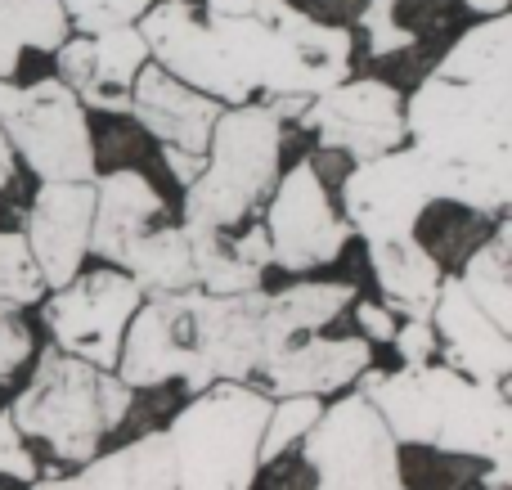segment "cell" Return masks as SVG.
<instances>
[{
  "label": "cell",
  "instance_id": "6da1fadb",
  "mask_svg": "<svg viewBox=\"0 0 512 490\" xmlns=\"http://www.w3.org/2000/svg\"><path fill=\"white\" fill-rule=\"evenodd\" d=\"M135 27L158 68L216 104L319 95L351 77V32L319 23L288 0H256L252 14H207L194 0H153Z\"/></svg>",
  "mask_w": 512,
  "mask_h": 490
},
{
  "label": "cell",
  "instance_id": "7a4b0ae2",
  "mask_svg": "<svg viewBox=\"0 0 512 490\" xmlns=\"http://www.w3.org/2000/svg\"><path fill=\"white\" fill-rule=\"evenodd\" d=\"M409 149L436 198L504 212L512 198V23L495 14L468 27L423 77L405 108Z\"/></svg>",
  "mask_w": 512,
  "mask_h": 490
},
{
  "label": "cell",
  "instance_id": "3957f363",
  "mask_svg": "<svg viewBox=\"0 0 512 490\" xmlns=\"http://www.w3.org/2000/svg\"><path fill=\"white\" fill-rule=\"evenodd\" d=\"M265 297L256 293H153L135 315L122 347V383L158 387L185 378L194 392L212 383H239L270 360L261 329Z\"/></svg>",
  "mask_w": 512,
  "mask_h": 490
},
{
  "label": "cell",
  "instance_id": "277c9868",
  "mask_svg": "<svg viewBox=\"0 0 512 490\" xmlns=\"http://www.w3.org/2000/svg\"><path fill=\"white\" fill-rule=\"evenodd\" d=\"M364 401L382 414L391 437L450 455H486L495 486L508 482L512 410L499 383H463L454 369L409 365L400 374H369Z\"/></svg>",
  "mask_w": 512,
  "mask_h": 490
},
{
  "label": "cell",
  "instance_id": "5b68a950",
  "mask_svg": "<svg viewBox=\"0 0 512 490\" xmlns=\"http://www.w3.org/2000/svg\"><path fill=\"white\" fill-rule=\"evenodd\" d=\"M283 117L270 104H225L212 122L207 140V167L198 171L185 203V234L212 239L239 225L279 180Z\"/></svg>",
  "mask_w": 512,
  "mask_h": 490
},
{
  "label": "cell",
  "instance_id": "8992f818",
  "mask_svg": "<svg viewBox=\"0 0 512 490\" xmlns=\"http://www.w3.org/2000/svg\"><path fill=\"white\" fill-rule=\"evenodd\" d=\"M131 410V387L68 351H45L36 378L14 405V428L45 441L59 459H90L104 432Z\"/></svg>",
  "mask_w": 512,
  "mask_h": 490
},
{
  "label": "cell",
  "instance_id": "52a82bcc",
  "mask_svg": "<svg viewBox=\"0 0 512 490\" xmlns=\"http://www.w3.org/2000/svg\"><path fill=\"white\" fill-rule=\"evenodd\" d=\"M270 401L239 383L198 396L167 432L176 490H248Z\"/></svg>",
  "mask_w": 512,
  "mask_h": 490
},
{
  "label": "cell",
  "instance_id": "ba28073f",
  "mask_svg": "<svg viewBox=\"0 0 512 490\" xmlns=\"http://www.w3.org/2000/svg\"><path fill=\"white\" fill-rule=\"evenodd\" d=\"M0 131H5L9 149H18V158L41 180L95 176V144H90L86 104L59 77L9 90L5 104H0Z\"/></svg>",
  "mask_w": 512,
  "mask_h": 490
},
{
  "label": "cell",
  "instance_id": "9c48e42d",
  "mask_svg": "<svg viewBox=\"0 0 512 490\" xmlns=\"http://www.w3.org/2000/svg\"><path fill=\"white\" fill-rule=\"evenodd\" d=\"M306 459L319 473V490H400L396 437L364 396L310 423Z\"/></svg>",
  "mask_w": 512,
  "mask_h": 490
},
{
  "label": "cell",
  "instance_id": "30bf717a",
  "mask_svg": "<svg viewBox=\"0 0 512 490\" xmlns=\"http://www.w3.org/2000/svg\"><path fill=\"white\" fill-rule=\"evenodd\" d=\"M301 122L319 135L328 153H346V158L364 162L378 153L396 149L405 140V108L391 81L378 77H342L337 86L310 95Z\"/></svg>",
  "mask_w": 512,
  "mask_h": 490
},
{
  "label": "cell",
  "instance_id": "8fae6325",
  "mask_svg": "<svg viewBox=\"0 0 512 490\" xmlns=\"http://www.w3.org/2000/svg\"><path fill=\"white\" fill-rule=\"evenodd\" d=\"M432 198V176H427L423 158L400 144L378 158H364L342 185L346 216L369 243L409 239Z\"/></svg>",
  "mask_w": 512,
  "mask_h": 490
},
{
  "label": "cell",
  "instance_id": "7c38bea8",
  "mask_svg": "<svg viewBox=\"0 0 512 490\" xmlns=\"http://www.w3.org/2000/svg\"><path fill=\"white\" fill-rule=\"evenodd\" d=\"M135 306H140V284L117 270H99L81 284H63V293L45 306V320L68 356L108 369L117 365L122 329L131 324Z\"/></svg>",
  "mask_w": 512,
  "mask_h": 490
},
{
  "label": "cell",
  "instance_id": "4fadbf2b",
  "mask_svg": "<svg viewBox=\"0 0 512 490\" xmlns=\"http://www.w3.org/2000/svg\"><path fill=\"white\" fill-rule=\"evenodd\" d=\"M351 225L337 221L328 189L319 180L315 162H297L283 180H274V203H270V261L283 270H315L342 252Z\"/></svg>",
  "mask_w": 512,
  "mask_h": 490
},
{
  "label": "cell",
  "instance_id": "5bb4252c",
  "mask_svg": "<svg viewBox=\"0 0 512 490\" xmlns=\"http://www.w3.org/2000/svg\"><path fill=\"white\" fill-rule=\"evenodd\" d=\"M54 54H59V81L81 104L104 113H131V81L149 63V45L135 23L68 36Z\"/></svg>",
  "mask_w": 512,
  "mask_h": 490
},
{
  "label": "cell",
  "instance_id": "9a60e30c",
  "mask_svg": "<svg viewBox=\"0 0 512 490\" xmlns=\"http://www.w3.org/2000/svg\"><path fill=\"white\" fill-rule=\"evenodd\" d=\"M90 216H95L90 180H41V194L27 216V248L45 284H72L90 248Z\"/></svg>",
  "mask_w": 512,
  "mask_h": 490
},
{
  "label": "cell",
  "instance_id": "2e32d148",
  "mask_svg": "<svg viewBox=\"0 0 512 490\" xmlns=\"http://www.w3.org/2000/svg\"><path fill=\"white\" fill-rule=\"evenodd\" d=\"M225 104H216L212 95L185 86L180 77H171L158 63H144L131 81V113L140 117V126L162 140V149H189L207 153L212 140V122L221 117Z\"/></svg>",
  "mask_w": 512,
  "mask_h": 490
},
{
  "label": "cell",
  "instance_id": "e0dca14e",
  "mask_svg": "<svg viewBox=\"0 0 512 490\" xmlns=\"http://www.w3.org/2000/svg\"><path fill=\"white\" fill-rule=\"evenodd\" d=\"M432 329H441L454 369L472 374L477 383H504V374L512 369V338H508L504 324H495L477 302H472L468 288H463L459 279L436 288Z\"/></svg>",
  "mask_w": 512,
  "mask_h": 490
},
{
  "label": "cell",
  "instance_id": "ac0fdd59",
  "mask_svg": "<svg viewBox=\"0 0 512 490\" xmlns=\"http://www.w3.org/2000/svg\"><path fill=\"white\" fill-rule=\"evenodd\" d=\"M162 198L140 171H113L95 185V216H90V248L104 261L122 266L131 243L158 221Z\"/></svg>",
  "mask_w": 512,
  "mask_h": 490
},
{
  "label": "cell",
  "instance_id": "d6986e66",
  "mask_svg": "<svg viewBox=\"0 0 512 490\" xmlns=\"http://www.w3.org/2000/svg\"><path fill=\"white\" fill-rule=\"evenodd\" d=\"M265 383L279 396H315L346 387L369 369V347L360 338H310L306 347H283L279 356L265 360Z\"/></svg>",
  "mask_w": 512,
  "mask_h": 490
},
{
  "label": "cell",
  "instance_id": "ffe728a7",
  "mask_svg": "<svg viewBox=\"0 0 512 490\" xmlns=\"http://www.w3.org/2000/svg\"><path fill=\"white\" fill-rule=\"evenodd\" d=\"M32 490H176L171 441L167 432H153V437H140L135 446L90 464L86 473L59 477V482H36Z\"/></svg>",
  "mask_w": 512,
  "mask_h": 490
},
{
  "label": "cell",
  "instance_id": "44dd1931",
  "mask_svg": "<svg viewBox=\"0 0 512 490\" xmlns=\"http://www.w3.org/2000/svg\"><path fill=\"white\" fill-rule=\"evenodd\" d=\"M378 284L387 293V302L396 311H405L409 320H432V302L441 288V270L436 261L418 248L414 239H391V243H369Z\"/></svg>",
  "mask_w": 512,
  "mask_h": 490
},
{
  "label": "cell",
  "instance_id": "7402d4cb",
  "mask_svg": "<svg viewBox=\"0 0 512 490\" xmlns=\"http://www.w3.org/2000/svg\"><path fill=\"white\" fill-rule=\"evenodd\" d=\"M351 297L355 293L346 284H297V288H283L279 297H265L261 329H265L270 356H279L297 333H315L319 324H328Z\"/></svg>",
  "mask_w": 512,
  "mask_h": 490
},
{
  "label": "cell",
  "instance_id": "603a6c76",
  "mask_svg": "<svg viewBox=\"0 0 512 490\" xmlns=\"http://www.w3.org/2000/svg\"><path fill=\"white\" fill-rule=\"evenodd\" d=\"M68 32L63 0H0V77H14L27 50L54 54Z\"/></svg>",
  "mask_w": 512,
  "mask_h": 490
},
{
  "label": "cell",
  "instance_id": "cb8c5ba5",
  "mask_svg": "<svg viewBox=\"0 0 512 490\" xmlns=\"http://www.w3.org/2000/svg\"><path fill=\"white\" fill-rule=\"evenodd\" d=\"M135 275V284L149 293H180V288H198L194 279V248H189L185 230H144L131 243L122 261Z\"/></svg>",
  "mask_w": 512,
  "mask_h": 490
},
{
  "label": "cell",
  "instance_id": "d4e9b609",
  "mask_svg": "<svg viewBox=\"0 0 512 490\" xmlns=\"http://www.w3.org/2000/svg\"><path fill=\"white\" fill-rule=\"evenodd\" d=\"M508 248H512V225H499L495 243L477 252L468 261L459 284L468 288V297L490 315L495 324L512 329V279H508Z\"/></svg>",
  "mask_w": 512,
  "mask_h": 490
},
{
  "label": "cell",
  "instance_id": "484cf974",
  "mask_svg": "<svg viewBox=\"0 0 512 490\" xmlns=\"http://www.w3.org/2000/svg\"><path fill=\"white\" fill-rule=\"evenodd\" d=\"M189 248H194V279L203 293H252L261 284V270L234 257V248H225L221 234L189 239Z\"/></svg>",
  "mask_w": 512,
  "mask_h": 490
},
{
  "label": "cell",
  "instance_id": "4316f807",
  "mask_svg": "<svg viewBox=\"0 0 512 490\" xmlns=\"http://www.w3.org/2000/svg\"><path fill=\"white\" fill-rule=\"evenodd\" d=\"M319 414H324V410H319L315 396H288L279 410L270 405V414H265V428H261V446H256V464H270V459H279L283 450L292 446V441L306 437L310 423H315Z\"/></svg>",
  "mask_w": 512,
  "mask_h": 490
},
{
  "label": "cell",
  "instance_id": "83f0119b",
  "mask_svg": "<svg viewBox=\"0 0 512 490\" xmlns=\"http://www.w3.org/2000/svg\"><path fill=\"white\" fill-rule=\"evenodd\" d=\"M41 297V270L32 261L23 234L0 230V302H36Z\"/></svg>",
  "mask_w": 512,
  "mask_h": 490
},
{
  "label": "cell",
  "instance_id": "f1b7e54d",
  "mask_svg": "<svg viewBox=\"0 0 512 490\" xmlns=\"http://www.w3.org/2000/svg\"><path fill=\"white\" fill-rule=\"evenodd\" d=\"M153 0H63V14L77 32H108L122 23H140Z\"/></svg>",
  "mask_w": 512,
  "mask_h": 490
},
{
  "label": "cell",
  "instance_id": "f546056e",
  "mask_svg": "<svg viewBox=\"0 0 512 490\" xmlns=\"http://www.w3.org/2000/svg\"><path fill=\"white\" fill-rule=\"evenodd\" d=\"M364 32H369V54L373 59H387L396 50L414 45V32L400 23V0H369L364 5Z\"/></svg>",
  "mask_w": 512,
  "mask_h": 490
},
{
  "label": "cell",
  "instance_id": "4dcf8cb0",
  "mask_svg": "<svg viewBox=\"0 0 512 490\" xmlns=\"http://www.w3.org/2000/svg\"><path fill=\"white\" fill-rule=\"evenodd\" d=\"M32 351V338H27L23 320H18L14 302H0V378H9Z\"/></svg>",
  "mask_w": 512,
  "mask_h": 490
},
{
  "label": "cell",
  "instance_id": "1f68e13d",
  "mask_svg": "<svg viewBox=\"0 0 512 490\" xmlns=\"http://www.w3.org/2000/svg\"><path fill=\"white\" fill-rule=\"evenodd\" d=\"M0 477H18V482H32L36 477V459L27 455L23 432L14 428L9 414H0Z\"/></svg>",
  "mask_w": 512,
  "mask_h": 490
},
{
  "label": "cell",
  "instance_id": "d6a6232c",
  "mask_svg": "<svg viewBox=\"0 0 512 490\" xmlns=\"http://www.w3.org/2000/svg\"><path fill=\"white\" fill-rule=\"evenodd\" d=\"M391 342H396L405 365H427V356H432V347H436V329H432V320H409L405 329L391 333Z\"/></svg>",
  "mask_w": 512,
  "mask_h": 490
},
{
  "label": "cell",
  "instance_id": "836d02e7",
  "mask_svg": "<svg viewBox=\"0 0 512 490\" xmlns=\"http://www.w3.org/2000/svg\"><path fill=\"white\" fill-rule=\"evenodd\" d=\"M360 329L369 333L373 342H391V333H396V320H391V306L364 302V306H360Z\"/></svg>",
  "mask_w": 512,
  "mask_h": 490
},
{
  "label": "cell",
  "instance_id": "e575fe53",
  "mask_svg": "<svg viewBox=\"0 0 512 490\" xmlns=\"http://www.w3.org/2000/svg\"><path fill=\"white\" fill-rule=\"evenodd\" d=\"M234 257H243V261H248V266H256V270L270 266V239H265L261 225H256V230H248L239 243H234Z\"/></svg>",
  "mask_w": 512,
  "mask_h": 490
},
{
  "label": "cell",
  "instance_id": "d590c367",
  "mask_svg": "<svg viewBox=\"0 0 512 490\" xmlns=\"http://www.w3.org/2000/svg\"><path fill=\"white\" fill-rule=\"evenodd\" d=\"M167 167L180 185H194L198 171L207 167V153H189V149H167Z\"/></svg>",
  "mask_w": 512,
  "mask_h": 490
},
{
  "label": "cell",
  "instance_id": "8d00e7d4",
  "mask_svg": "<svg viewBox=\"0 0 512 490\" xmlns=\"http://www.w3.org/2000/svg\"><path fill=\"white\" fill-rule=\"evenodd\" d=\"M207 14H252L256 0H203Z\"/></svg>",
  "mask_w": 512,
  "mask_h": 490
},
{
  "label": "cell",
  "instance_id": "74e56055",
  "mask_svg": "<svg viewBox=\"0 0 512 490\" xmlns=\"http://www.w3.org/2000/svg\"><path fill=\"white\" fill-rule=\"evenodd\" d=\"M463 5H468L477 18H495V14H508L512 0H463Z\"/></svg>",
  "mask_w": 512,
  "mask_h": 490
},
{
  "label": "cell",
  "instance_id": "f35d334b",
  "mask_svg": "<svg viewBox=\"0 0 512 490\" xmlns=\"http://www.w3.org/2000/svg\"><path fill=\"white\" fill-rule=\"evenodd\" d=\"M9 176H14V149H9L5 131H0V189L9 185Z\"/></svg>",
  "mask_w": 512,
  "mask_h": 490
},
{
  "label": "cell",
  "instance_id": "ab89813d",
  "mask_svg": "<svg viewBox=\"0 0 512 490\" xmlns=\"http://www.w3.org/2000/svg\"><path fill=\"white\" fill-rule=\"evenodd\" d=\"M495 490H499V486H495Z\"/></svg>",
  "mask_w": 512,
  "mask_h": 490
}]
</instances>
